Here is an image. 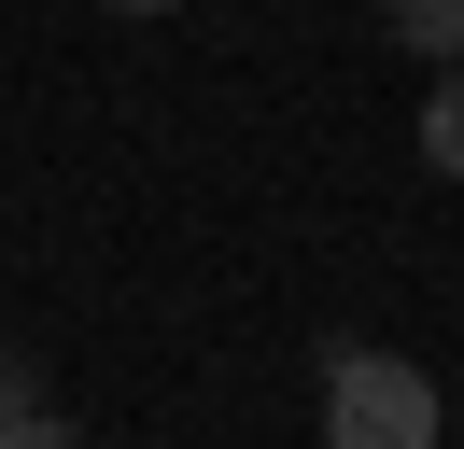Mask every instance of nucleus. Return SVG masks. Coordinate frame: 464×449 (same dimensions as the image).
I'll return each instance as SVG.
<instances>
[{
    "instance_id": "f257e3e1",
    "label": "nucleus",
    "mask_w": 464,
    "mask_h": 449,
    "mask_svg": "<svg viewBox=\"0 0 464 449\" xmlns=\"http://www.w3.org/2000/svg\"><path fill=\"white\" fill-rule=\"evenodd\" d=\"M436 379L408 351H366V337H352L338 365H324V449H436Z\"/></svg>"
},
{
    "instance_id": "f03ea898",
    "label": "nucleus",
    "mask_w": 464,
    "mask_h": 449,
    "mask_svg": "<svg viewBox=\"0 0 464 449\" xmlns=\"http://www.w3.org/2000/svg\"><path fill=\"white\" fill-rule=\"evenodd\" d=\"M380 28L408 56H436V71H464V0H380Z\"/></svg>"
},
{
    "instance_id": "7ed1b4c3",
    "label": "nucleus",
    "mask_w": 464,
    "mask_h": 449,
    "mask_svg": "<svg viewBox=\"0 0 464 449\" xmlns=\"http://www.w3.org/2000/svg\"><path fill=\"white\" fill-rule=\"evenodd\" d=\"M422 168H436V183H464V71L422 84Z\"/></svg>"
},
{
    "instance_id": "20e7f679",
    "label": "nucleus",
    "mask_w": 464,
    "mask_h": 449,
    "mask_svg": "<svg viewBox=\"0 0 464 449\" xmlns=\"http://www.w3.org/2000/svg\"><path fill=\"white\" fill-rule=\"evenodd\" d=\"M29 407H57V393H43V365H29V351H0V435H14Z\"/></svg>"
},
{
    "instance_id": "39448f33",
    "label": "nucleus",
    "mask_w": 464,
    "mask_h": 449,
    "mask_svg": "<svg viewBox=\"0 0 464 449\" xmlns=\"http://www.w3.org/2000/svg\"><path fill=\"white\" fill-rule=\"evenodd\" d=\"M0 449H85V421H71V407H29V421H14Z\"/></svg>"
},
{
    "instance_id": "423d86ee",
    "label": "nucleus",
    "mask_w": 464,
    "mask_h": 449,
    "mask_svg": "<svg viewBox=\"0 0 464 449\" xmlns=\"http://www.w3.org/2000/svg\"><path fill=\"white\" fill-rule=\"evenodd\" d=\"M113 14H183V0H113Z\"/></svg>"
}]
</instances>
